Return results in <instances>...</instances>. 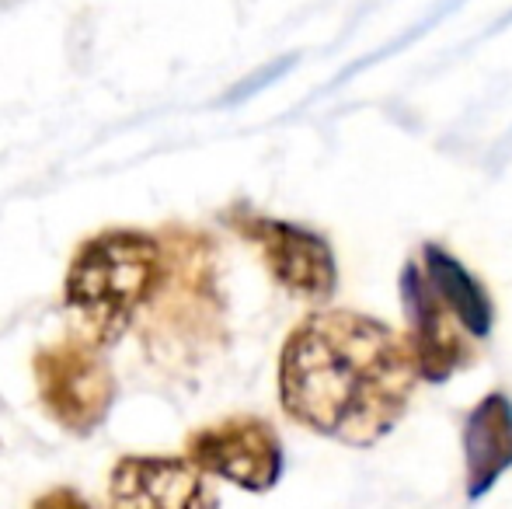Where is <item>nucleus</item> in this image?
Here are the masks:
<instances>
[{
  "instance_id": "nucleus-1",
  "label": "nucleus",
  "mask_w": 512,
  "mask_h": 509,
  "mask_svg": "<svg viewBox=\"0 0 512 509\" xmlns=\"http://www.w3.org/2000/svg\"><path fill=\"white\" fill-rule=\"evenodd\" d=\"M418 381L405 335L349 307L304 314L279 349V408L297 426L356 450L398 429Z\"/></svg>"
},
{
  "instance_id": "nucleus-2",
  "label": "nucleus",
  "mask_w": 512,
  "mask_h": 509,
  "mask_svg": "<svg viewBox=\"0 0 512 509\" xmlns=\"http://www.w3.org/2000/svg\"><path fill=\"white\" fill-rule=\"evenodd\" d=\"M168 238L136 227H108L74 252L63 279V300L81 335L112 346L168 286Z\"/></svg>"
},
{
  "instance_id": "nucleus-3",
  "label": "nucleus",
  "mask_w": 512,
  "mask_h": 509,
  "mask_svg": "<svg viewBox=\"0 0 512 509\" xmlns=\"http://www.w3.org/2000/svg\"><path fill=\"white\" fill-rule=\"evenodd\" d=\"M39 405L60 429L91 436L115 405V374L105 346L88 335H67L42 346L32 360Z\"/></svg>"
},
{
  "instance_id": "nucleus-4",
  "label": "nucleus",
  "mask_w": 512,
  "mask_h": 509,
  "mask_svg": "<svg viewBox=\"0 0 512 509\" xmlns=\"http://www.w3.org/2000/svg\"><path fill=\"white\" fill-rule=\"evenodd\" d=\"M230 231L248 241L279 290L304 304H324L338 286V262L328 238L310 227L255 213L251 206L227 210Z\"/></svg>"
},
{
  "instance_id": "nucleus-5",
  "label": "nucleus",
  "mask_w": 512,
  "mask_h": 509,
  "mask_svg": "<svg viewBox=\"0 0 512 509\" xmlns=\"http://www.w3.org/2000/svg\"><path fill=\"white\" fill-rule=\"evenodd\" d=\"M401 307H405V339L415 356V370L425 384H446L478 360V339L450 311L436 286L429 283L418 255H411L398 276Z\"/></svg>"
},
{
  "instance_id": "nucleus-6",
  "label": "nucleus",
  "mask_w": 512,
  "mask_h": 509,
  "mask_svg": "<svg viewBox=\"0 0 512 509\" xmlns=\"http://www.w3.org/2000/svg\"><path fill=\"white\" fill-rule=\"evenodd\" d=\"M185 454L209 478L244 492H269L283 478V440L262 415H227L196 429L185 440Z\"/></svg>"
},
{
  "instance_id": "nucleus-7",
  "label": "nucleus",
  "mask_w": 512,
  "mask_h": 509,
  "mask_svg": "<svg viewBox=\"0 0 512 509\" xmlns=\"http://www.w3.org/2000/svg\"><path fill=\"white\" fill-rule=\"evenodd\" d=\"M108 509H220V496L189 454H126L108 475Z\"/></svg>"
},
{
  "instance_id": "nucleus-8",
  "label": "nucleus",
  "mask_w": 512,
  "mask_h": 509,
  "mask_svg": "<svg viewBox=\"0 0 512 509\" xmlns=\"http://www.w3.org/2000/svg\"><path fill=\"white\" fill-rule=\"evenodd\" d=\"M460 443H464V489L467 499L478 503L512 468V398L506 391H488L471 408Z\"/></svg>"
},
{
  "instance_id": "nucleus-9",
  "label": "nucleus",
  "mask_w": 512,
  "mask_h": 509,
  "mask_svg": "<svg viewBox=\"0 0 512 509\" xmlns=\"http://www.w3.org/2000/svg\"><path fill=\"white\" fill-rule=\"evenodd\" d=\"M418 262H422L425 276L436 286L439 297H443L446 304H450V311L464 321L467 332L478 342H485L495 325V304H492V297H488L485 283H481L457 255L446 252L436 241L418 248Z\"/></svg>"
},
{
  "instance_id": "nucleus-10",
  "label": "nucleus",
  "mask_w": 512,
  "mask_h": 509,
  "mask_svg": "<svg viewBox=\"0 0 512 509\" xmlns=\"http://www.w3.org/2000/svg\"><path fill=\"white\" fill-rule=\"evenodd\" d=\"M32 509H95V506H91L88 499L74 489H49L35 499Z\"/></svg>"
}]
</instances>
